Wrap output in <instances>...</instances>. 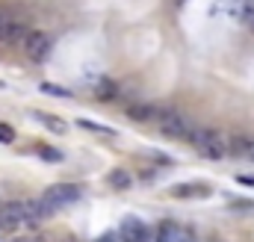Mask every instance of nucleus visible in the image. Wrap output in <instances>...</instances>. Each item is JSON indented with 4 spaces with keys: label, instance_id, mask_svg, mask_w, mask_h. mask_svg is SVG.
I'll return each mask as SVG.
<instances>
[{
    "label": "nucleus",
    "instance_id": "1",
    "mask_svg": "<svg viewBox=\"0 0 254 242\" xmlns=\"http://www.w3.org/2000/svg\"><path fill=\"white\" fill-rule=\"evenodd\" d=\"M190 145L201 154V157H210V160H219L228 154V139L219 133V130H210V127H190Z\"/></svg>",
    "mask_w": 254,
    "mask_h": 242
},
{
    "label": "nucleus",
    "instance_id": "2",
    "mask_svg": "<svg viewBox=\"0 0 254 242\" xmlns=\"http://www.w3.org/2000/svg\"><path fill=\"white\" fill-rule=\"evenodd\" d=\"M80 192H83V189H80L77 183H54L51 189H45V195H42V198L60 210V207H68V204L80 201Z\"/></svg>",
    "mask_w": 254,
    "mask_h": 242
},
{
    "label": "nucleus",
    "instance_id": "3",
    "mask_svg": "<svg viewBox=\"0 0 254 242\" xmlns=\"http://www.w3.org/2000/svg\"><path fill=\"white\" fill-rule=\"evenodd\" d=\"M157 127H160V133L163 136H169V139H187L190 136V121L184 119V116H178V113H160V119H157Z\"/></svg>",
    "mask_w": 254,
    "mask_h": 242
},
{
    "label": "nucleus",
    "instance_id": "4",
    "mask_svg": "<svg viewBox=\"0 0 254 242\" xmlns=\"http://www.w3.org/2000/svg\"><path fill=\"white\" fill-rule=\"evenodd\" d=\"M24 54L30 57V60L42 62L48 60V54H51V36L48 33H42V30H30L27 36H24Z\"/></svg>",
    "mask_w": 254,
    "mask_h": 242
},
{
    "label": "nucleus",
    "instance_id": "5",
    "mask_svg": "<svg viewBox=\"0 0 254 242\" xmlns=\"http://www.w3.org/2000/svg\"><path fill=\"white\" fill-rule=\"evenodd\" d=\"M119 240L122 242H151L154 237H151V231H148V225L142 219L127 216L122 222V228H119Z\"/></svg>",
    "mask_w": 254,
    "mask_h": 242
},
{
    "label": "nucleus",
    "instance_id": "6",
    "mask_svg": "<svg viewBox=\"0 0 254 242\" xmlns=\"http://www.w3.org/2000/svg\"><path fill=\"white\" fill-rule=\"evenodd\" d=\"M24 225V201H9L0 207V228L3 231H18Z\"/></svg>",
    "mask_w": 254,
    "mask_h": 242
},
{
    "label": "nucleus",
    "instance_id": "7",
    "mask_svg": "<svg viewBox=\"0 0 254 242\" xmlns=\"http://www.w3.org/2000/svg\"><path fill=\"white\" fill-rule=\"evenodd\" d=\"M213 189L207 183H175L172 186V198H207Z\"/></svg>",
    "mask_w": 254,
    "mask_h": 242
},
{
    "label": "nucleus",
    "instance_id": "8",
    "mask_svg": "<svg viewBox=\"0 0 254 242\" xmlns=\"http://www.w3.org/2000/svg\"><path fill=\"white\" fill-rule=\"evenodd\" d=\"M160 113H163V110H157V107H151V104H133V107H127V119L139 121V124H148V121L157 124Z\"/></svg>",
    "mask_w": 254,
    "mask_h": 242
},
{
    "label": "nucleus",
    "instance_id": "9",
    "mask_svg": "<svg viewBox=\"0 0 254 242\" xmlns=\"http://www.w3.org/2000/svg\"><path fill=\"white\" fill-rule=\"evenodd\" d=\"M178 234H181V225L166 219V222H160V228H157V234H154L151 242H178Z\"/></svg>",
    "mask_w": 254,
    "mask_h": 242
},
{
    "label": "nucleus",
    "instance_id": "10",
    "mask_svg": "<svg viewBox=\"0 0 254 242\" xmlns=\"http://www.w3.org/2000/svg\"><path fill=\"white\" fill-rule=\"evenodd\" d=\"M27 33H30V27H24L18 21H6L3 24V33H0V42H24Z\"/></svg>",
    "mask_w": 254,
    "mask_h": 242
},
{
    "label": "nucleus",
    "instance_id": "11",
    "mask_svg": "<svg viewBox=\"0 0 254 242\" xmlns=\"http://www.w3.org/2000/svg\"><path fill=\"white\" fill-rule=\"evenodd\" d=\"M107 181H110V186H113V189H119V192H125V189H130V186H133V178L127 175L125 169L110 172V178H107Z\"/></svg>",
    "mask_w": 254,
    "mask_h": 242
},
{
    "label": "nucleus",
    "instance_id": "12",
    "mask_svg": "<svg viewBox=\"0 0 254 242\" xmlns=\"http://www.w3.org/2000/svg\"><path fill=\"white\" fill-rule=\"evenodd\" d=\"M36 119L42 121V124L48 127V130L60 133V136H63L65 130H68V124H63V119H60V116H51V113H36Z\"/></svg>",
    "mask_w": 254,
    "mask_h": 242
},
{
    "label": "nucleus",
    "instance_id": "13",
    "mask_svg": "<svg viewBox=\"0 0 254 242\" xmlns=\"http://www.w3.org/2000/svg\"><path fill=\"white\" fill-rule=\"evenodd\" d=\"M98 98H101V101H116V98H119V86H116L113 80H101V83H98Z\"/></svg>",
    "mask_w": 254,
    "mask_h": 242
},
{
    "label": "nucleus",
    "instance_id": "14",
    "mask_svg": "<svg viewBox=\"0 0 254 242\" xmlns=\"http://www.w3.org/2000/svg\"><path fill=\"white\" fill-rule=\"evenodd\" d=\"M77 124L83 127V130H92V133H101V136H116V130L113 127H104V124H98V121H89V119H77Z\"/></svg>",
    "mask_w": 254,
    "mask_h": 242
},
{
    "label": "nucleus",
    "instance_id": "15",
    "mask_svg": "<svg viewBox=\"0 0 254 242\" xmlns=\"http://www.w3.org/2000/svg\"><path fill=\"white\" fill-rule=\"evenodd\" d=\"M42 92L57 95V98H71V92H68V89H63V86H54V83H42Z\"/></svg>",
    "mask_w": 254,
    "mask_h": 242
},
{
    "label": "nucleus",
    "instance_id": "16",
    "mask_svg": "<svg viewBox=\"0 0 254 242\" xmlns=\"http://www.w3.org/2000/svg\"><path fill=\"white\" fill-rule=\"evenodd\" d=\"M39 157H42V160H51V163H60V160H63V154H60V151L45 148V145H39Z\"/></svg>",
    "mask_w": 254,
    "mask_h": 242
},
{
    "label": "nucleus",
    "instance_id": "17",
    "mask_svg": "<svg viewBox=\"0 0 254 242\" xmlns=\"http://www.w3.org/2000/svg\"><path fill=\"white\" fill-rule=\"evenodd\" d=\"M0 142H3V145H12V142H15V130H12L9 124H3V121H0Z\"/></svg>",
    "mask_w": 254,
    "mask_h": 242
},
{
    "label": "nucleus",
    "instance_id": "18",
    "mask_svg": "<svg viewBox=\"0 0 254 242\" xmlns=\"http://www.w3.org/2000/svg\"><path fill=\"white\" fill-rule=\"evenodd\" d=\"M240 21H243V24H246V27H249V30L254 33V3L249 6V9H246V12H243V18H240Z\"/></svg>",
    "mask_w": 254,
    "mask_h": 242
},
{
    "label": "nucleus",
    "instance_id": "19",
    "mask_svg": "<svg viewBox=\"0 0 254 242\" xmlns=\"http://www.w3.org/2000/svg\"><path fill=\"white\" fill-rule=\"evenodd\" d=\"M178 242H195V231H190V228H181V234H178Z\"/></svg>",
    "mask_w": 254,
    "mask_h": 242
},
{
    "label": "nucleus",
    "instance_id": "20",
    "mask_svg": "<svg viewBox=\"0 0 254 242\" xmlns=\"http://www.w3.org/2000/svg\"><path fill=\"white\" fill-rule=\"evenodd\" d=\"M231 207H237V210H254L252 201H231Z\"/></svg>",
    "mask_w": 254,
    "mask_h": 242
},
{
    "label": "nucleus",
    "instance_id": "21",
    "mask_svg": "<svg viewBox=\"0 0 254 242\" xmlns=\"http://www.w3.org/2000/svg\"><path fill=\"white\" fill-rule=\"evenodd\" d=\"M98 242H119V237H116V234H104Z\"/></svg>",
    "mask_w": 254,
    "mask_h": 242
},
{
    "label": "nucleus",
    "instance_id": "22",
    "mask_svg": "<svg viewBox=\"0 0 254 242\" xmlns=\"http://www.w3.org/2000/svg\"><path fill=\"white\" fill-rule=\"evenodd\" d=\"M246 157H249V160H254V139H249V151H246Z\"/></svg>",
    "mask_w": 254,
    "mask_h": 242
},
{
    "label": "nucleus",
    "instance_id": "23",
    "mask_svg": "<svg viewBox=\"0 0 254 242\" xmlns=\"http://www.w3.org/2000/svg\"><path fill=\"white\" fill-rule=\"evenodd\" d=\"M3 24H6V18H3V15H0V33H3Z\"/></svg>",
    "mask_w": 254,
    "mask_h": 242
},
{
    "label": "nucleus",
    "instance_id": "24",
    "mask_svg": "<svg viewBox=\"0 0 254 242\" xmlns=\"http://www.w3.org/2000/svg\"><path fill=\"white\" fill-rule=\"evenodd\" d=\"M18 242H33V240H18Z\"/></svg>",
    "mask_w": 254,
    "mask_h": 242
},
{
    "label": "nucleus",
    "instance_id": "25",
    "mask_svg": "<svg viewBox=\"0 0 254 242\" xmlns=\"http://www.w3.org/2000/svg\"><path fill=\"white\" fill-rule=\"evenodd\" d=\"M210 242H222V240H210Z\"/></svg>",
    "mask_w": 254,
    "mask_h": 242
}]
</instances>
